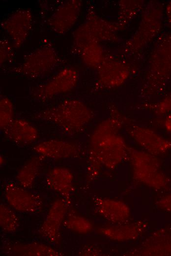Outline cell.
I'll return each instance as SVG.
<instances>
[{"instance_id": "obj_1", "label": "cell", "mask_w": 171, "mask_h": 256, "mask_svg": "<svg viewBox=\"0 0 171 256\" xmlns=\"http://www.w3.org/2000/svg\"><path fill=\"white\" fill-rule=\"evenodd\" d=\"M116 131V128L111 126H98L91 139L92 158L108 168L116 166L128 152L123 139Z\"/></svg>"}, {"instance_id": "obj_2", "label": "cell", "mask_w": 171, "mask_h": 256, "mask_svg": "<svg viewBox=\"0 0 171 256\" xmlns=\"http://www.w3.org/2000/svg\"><path fill=\"white\" fill-rule=\"evenodd\" d=\"M40 116L68 133L79 131L91 118V112L84 103L76 99H70L45 110Z\"/></svg>"}, {"instance_id": "obj_3", "label": "cell", "mask_w": 171, "mask_h": 256, "mask_svg": "<svg viewBox=\"0 0 171 256\" xmlns=\"http://www.w3.org/2000/svg\"><path fill=\"white\" fill-rule=\"evenodd\" d=\"M128 153L136 180L157 189L167 186L168 178L160 170V162L154 155L133 149Z\"/></svg>"}, {"instance_id": "obj_4", "label": "cell", "mask_w": 171, "mask_h": 256, "mask_svg": "<svg viewBox=\"0 0 171 256\" xmlns=\"http://www.w3.org/2000/svg\"><path fill=\"white\" fill-rule=\"evenodd\" d=\"M3 195L8 204L14 210L26 213H34L41 210V197L18 183L7 182L3 186Z\"/></svg>"}, {"instance_id": "obj_5", "label": "cell", "mask_w": 171, "mask_h": 256, "mask_svg": "<svg viewBox=\"0 0 171 256\" xmlns=\"http://www.w3.org/2000/svg\"><path fill=\"white\" fill-rule=\"evenodd\" d=\"M78 80L76 71L70 68H64L49 81L34 89L33 96L40 100L51 98L72 90L76 86Z\"/></svg>"}, {"instance_id": "obj_6", "label": "cell", "mask_w": 171, "mask_h": 256, "mask_svg": "<svg viewBox=\"0 0 171 256\" xmlns=\"http://www.w3.org/2000/svg\"><path fill=\"white\" fill-rule=\"evenodd\" d=\"M56 57L53 49L43 47L30 54L16 69L19 73L27 76L39 77L52 69L57 63Z\"/></svg>"}, {"instance_id": "obj_7", "label": "cell", "mask_w": 171, "mask_h": 256, "mask_svg": "<svg viewBox=\"0 0 171 256\" xmlns=\"http://www.w3.org/2000/svg\"><path fill=\"white\" fill-rule=\"evenodd\" d=\"M68 203L67 199L64 198L54 201L40 226V233L51 243L57 242L59 239L61 226L68 210Z\"/></svg>"}, {"instance_id": "obj_8", "label": "cell", "mask_w": 171, "mask_h": 256, "mask_svg": "<svg viewBox=\"0 0 171 256\" xmlns=\"http://www.w3.org/2000/svg\"><path fill=\"white\" fill-rule=\"evenodd\" d=\"M31 26V15L29 10L22 9L9 16L3 22L2 27L18 47L26 40Z\"/></svg>"}, {"instance_id": "obj_9", "label": "cell", "mask_w": 171, "mask_h": 256, "mask_svg": "<svg viewBox=\"0 0 171 256\" xmlns=\"http://www.w3.org/2000/svg\"><path fill=\"white\" fill-rule=\"evenodd\" d=\"M129 132L136 142L153 155L165 153L171 148V142L149 128L135 126Z\"/></svg>"}, {"instance_id": "obj_10", "label": "cell", "mask_w": 171, "mask_h": 256, "mask_svg": "<svg viewBox=\"0 0 171 256\" xmlns=\"http://www.w3.org/2000/svg\"><path fill=\"white\" fill-rule=\"evenodd\" d=\"M78 149L77 145L73 142L54 139L41 141L33 147L38 155L53 159L73 157L77 155Z\"/></svg>"}, {"instance_id": "obj_11", "label": "cell", "mask_w": 171, "mask_h": 256, "mask_svg": "<svg viewBox=\"0 0 171 256\" xmlns=\"http://www.w3.org/2000/svg\"><path fill=\"white\" fill-rule=\"evenodd\" d=\"M97 212L108 221L116 224L123 223L130 216L129 207L124 202L104 197L94 199Z\"/></svg>"}, {"instance_id": "obj_12", "label": "cell", "mask_w": 171, "mask_h": 256, "mask_svg": "<svg viewBox=\"0 0 171 256\" xmlns=\"http://www.w3.org/2000/svg\"><path fill=\"white\" fill-rule=\"evenodd\" d=\"M3 131L7 139L20 145L32 144L39 137L37 128L27 121L21 119H14Z\"/></svg>"}, {"instance_id": "obj_13", "label": "cell", "mask_w": 171, "mask_h": 256, "mask_svg": "<svg viewBox=\"0 0 171 256\" xmlns=\"http://www.w3.org/2000/svg\"><path fill=\"white\" fill-rule=\"evenodd\" d=\"M80 6L76 0L68 1L61 5L50 20L52 29L57 32H65L75 23L79 15Z\"/></svg>"}, {"instance_id": "obj_14", "label": "cell", "mask_w": 171, "mask_h": 256, "mask_svg": "<svg viewBox=\"0 0 171 256\" xmlns=\"http://www.w3.org/2000/svg\"><path fill=\"white\" fill-rule=\"evenodd\" d=\"M73 181L71 171L63 166L53 168L48 171L46 178L48 187L67 199L72 191Z\"/></svg>"}, {"instance_id": "obj_15", "label": "cell", "mask_w": 171, "mask_h": 256, "mask_svg": "<svg viewBox=\"0 0 171 256\" xmlns=\"http://www.w3.org/2000/svg\"><path fill=\"white\" fill-rule=\"evenodd\" d=\"M141 222L104 226L98 229L102 235L114 240L123 241L138 238L143 231Z\"/></svg>"}, {"instance_id": "obj_16", "label": "cell", "mask_w": 171, "mask_h": 256, "mask_svg": "<svg viewBox=\"0 0 171 256\" xmlns=\"http://www.w3.org/2000/svg\"><path fill=\"white\" fill-rule=\"evenodd\" d=\"M10 254L19 256H59L63 254L48 245L33 242L11 245Z\"/></svg>"}, {"instance_id": "obj_17", "label": "cell", "mask_w": 171, "mask_h": 256, "mask_svg": "<svg viewBox=\"0 0 171 256\" xmlns=\"http://www.w3.org/2000/svg\"><path fill=\"white\" fill-rule=\"evenodd\" d=\"M43 158L39 155L32 156L24 163L16 176L19 185L26 189L32 186L42 166Z\"/></svg>"}, {"instance_id": "obj_18", "label": "cell", "mask_w": 171, "mask_h": 256, "mask_svg": "<svg viewBox=\"0 0 171 256\" xmlns=\"http://www.w3.org/2000/svg\"><path fill=\"white\" fill-rule=\"evenodd\" d=\"M20 225L19 219L8 204L1 203L0 204V226L1 229L7 233L16 231Z\"/></svg>"}, {"instance_id": "obj_19", "label": "cell", "mask_w": 171, "mask_h": 256, "mask_svg": "<svg viewBox=\"0 0 171 256\" xmlns=\"http://www.w3.org/2000/svg\"><path fill=\"white\" fill-rule=\"evenodd\" d=\"M62 225L69 230L80 234L87 233L93 228L92 223L87 219L74 214L65 218Z\"/></svg>"}, {"instance_id": "obj_20", "label": "cell", "mask_w": 171, "mask_h": 256, "mask_svg": "<svg viewBox=\"0 0 171 256\" xmlns=\"http://www.w3.org/2000/svg\"><path fill=\"white\" fill-rule=\"evenodd\" d=\"M14 108L11 100L2 97L0 101V127L3 131L14 121Z\"/></svg>"}, {"instance_id": "obj_21", "label": "cell", "mask_w": 171, "mask_h": 256, "mask_svg": "<svg viewBox=\"0 0 171 256\" xmlns=\"http://www.w3.org/2000/svg\"><path fill=\"white\" fill-rule=\"evenodd\" d=\"M157 112L160 114H171V93L159 103Z\"/></svg>"}, {"instance_id": "obj_22", "label": "cell", "mask_w": 171, "mask_h": 256, "mask_svg": "<svg viewBox=\"0 0 171 256\" xmlns=\"http://www.w3.org/2000/svg\"><path fill=\"white\" fill-rule=\"evenodd\" d=\"M157 206L161 209L171 212V193L166 195L157 202Z\"/></svg>"}, {"instance_id": "obj_23", "label": "cell", "mask_w": 171, "mask_h": 256, "mask_svg": "<svg viewBox=\"0 0 171 256\" xmlns=\"http://www.w3.org/2000/svg\"><path fill=\"white\" fill-rule=\"evenodd\" d=\"M164 125L166 130L171 134V114H168L166 117Z\"/></svg>"}, {"instance_id": "obj_24", "label": "cell", "mask_w": 171, "mask_h": 256, "mask_svg": "<svg viewBox=\"0 0 171 256\" xmlns=\"http://www.w3.org/2000/svg\"><path fill=\"white\" fill-rule=\"evenodd\" d=\"M168 17L170 21H171V4L168 5Z\"/></svg>"}, {"instance_id": "obj_25", "label": "cell", "mask_w": 171, "mask_h": 256, "mask_svg": "<svg viewBox=\"0 0 171 256\" xmlns=\"http://www.w3.org/2000/svg\"><path fill=\"white\" fill-rule=\"evenodd\" d=\"M0 163L1 162V163H0V165H1V164H3V163H4V159H3V158L2 157H1V156H0Z\"/></svg>"}]
</instances>
